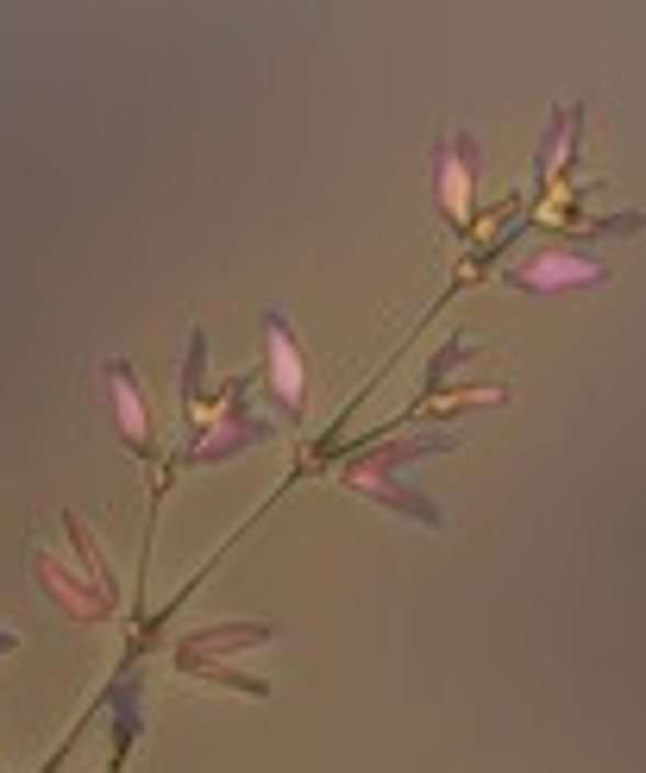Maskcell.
Instances as JSON below:
<instances>
[{
    "label": "cell",
    "mask_w": 646,
    "mask_h": 773,
    "mask_svg": "<svg viewBox=\"0 0 646 773\" xmlns=\"http://www.w3.org/2000/svg\"><path fill=\"white\" fill-rule=\"evenodd\" d=\"M603 270L597 265H578V258H546V265H534L521 284H597Z\"/></svg>",
    "instance_id": "cell-1"
},
{
    "label": "cell",
    "mask_w": 646,
    "mask_h": 773,
    "mask_svg": "<svg viewBox=\"0 0 646 773\" xmlns=\"http://www.w3.org/2000/svg\"><path fill=\"white\" fill-rule=\"evenodd\" d=\"M0 648H7V636H0Z\"/></svg>",
    "instance_id": "cell-2"
}]
</instances>
